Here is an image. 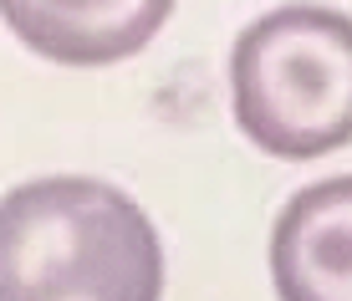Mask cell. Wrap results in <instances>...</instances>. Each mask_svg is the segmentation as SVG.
Segmentation results:
<instances>
[{
  "instance_id": "6da1fadb",
  "label": "cell",
  "mask_w": 352,
  "mask_h": 301,
  "mask_svg": "<svg viewBox=\"0 0 352 301\" xmlns=\"http://www.w3.org/2000/svg\"><path fill=\"white\" fill-rule=\"evenodd\" d=\"M153 220L102 179H36L0 199V301H159Z\"/></svg>"
},
{
  "instance_id": "7a4b0ae2",
  "label": "cell",
  "mask_w": 352,
  "mask_h": 301,
  "mask_svg": "<svg viewBox=\"0 0 352 301\" xmlns=\"http://www.w3.org/2000/svg\"><path fill=\"white\" fill-rule=\"evenodd\" d=\"M235 123L276 159H322L352 143V16L281 5L240 31L230 56Z\"/></svg>"
},
{
  "instance_id": "3957f363",
  "label": "cell",
  "mask_w": 352,
  "mask_h": 301,
  "mask_svg": "<svg viewBox=\"0 0 352 301\" xmlns=\"http://www.w3.org/2000/svg\"><path fill=\"white\" fill-rule=\"evenodd\" d=\"M174 0H0L6 26L67 67H107L138 56L168 21Z\"/></svg>"
},
{
  "instance_id": "277c9868",
  "label": "cell",
  "mask_w": 352,
  "mask_h": 301,
  "mask_svg": "<svg viewBox=\"0 0 352 301\" xmlns=\"http://www.w3.org/2000/svg\"><path fill=\"white\" fill-rule=\"evenodd\" d=\"M271 271L281 301H352V174L322 179L286 204Z\"/></svg>"
}]
</instances>
